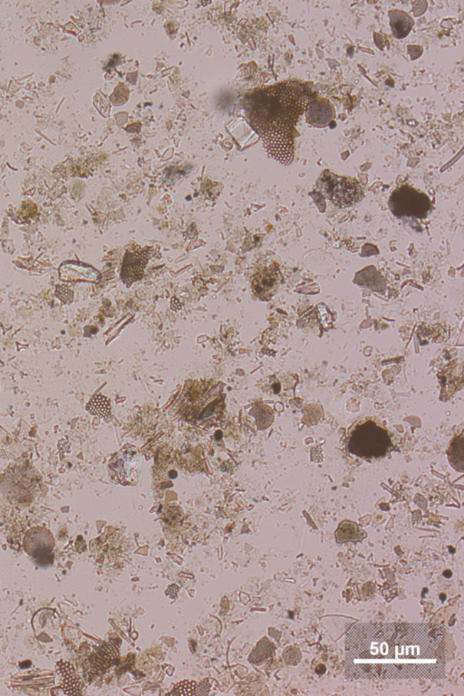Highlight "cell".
<instances>
[{"label":"cell","instance_id":"1","mask_svg":"<svg viewBox=\"0 0 464 696\" xmlns=\"http://www.w3.org/2000/svg\"><path fill=\"white\" fill-rule=\"evenodd\" d=\"M350 679H439L446 674V629L440 624L360 623L347 633Z\"/></svg>","mask_w":464,"mask_h":696},{"label":"cell","instance_id":"2","mask_svg":"<svg viewBox=\"0 0 464 696\" xmlns=\"http://www.w3.org/2000/svg\"><path fill=\"white\" fill-rule=\"evenodd\" d=\"M314 100L304 85L285 81L261 88L245 98V109L259 136L278 133L295 134L299 119Z\"/></svg>","mask_w":464,"mask_h":696},{"label":"cell","instance_id":"3","mask_svg":"<svg viewBox=\"0 0 464 696\" xmlns=\"http://www.w3.org/2000/svg\"><path fill=\"white\" fill-rule=\"evenodd\" d=\"M387 430L377 423L365 421L355 426L348 440V451L357 457L371 460L384 457L391 447Z\"/></svg>","mask_w":464,"mask_h":696},{"label":"cell","instance_id":"4","mask_svg":"<svg viewBox=\"0 0 464 696\" xmlns=\"http://www.w3.org/2000/svg\"><path fill=\"white\" fill-rule=\"evenodd\" d=\"M317 189L322 195L340 208L357 205L365 196L363 187L357 180L339 176L328 170L319 176Z\"/></svg>","mask_w":464,"mask_h":696},{"label":"cell","instance_id":"5","mask_svg":"<svg viewBox=\"0 0 464 696\" xmlns=\"http://www.w3.org/2000/svg\"><path fill=\"white\" fill-rule=\"evenodd\" d=\"M391 212L397 217L426 218L431 210L428 196L409 186H403L392 193L389 200Z\"/></svg>","mask_w":464,"mask_h":696},{"label":"cell","instance_id":"6","mask_svg":"<svg viewBox=\"0 0 464 696\" xmlns=\"http://www.w3.org/2000/svg\"><path fill=\"white\" fill-rule=\"evenodd\" d=\"M55 540L53 535L42 527L32 528L26 533L24 538V549L26 553L37 560V563L41 565V561L44 564L52 563L53 550H54Z\"/></svg>","mask_w":464,"mask_h":696},{"label":"cell","instance_id":"7","mask_svg":"<svg viewBox=\"0 0 464 696\" xmlns=\"http://www.w3.org/2000/svg\"><path fill=\"white\" fill-rule=\"evenodd\" d=\"M141 464L137 460L136 449H124L119 455L112 459L110 474L118 484H134L140 474Z\"/></svg>","mask_w":464,"mask_h":696},{"label":"cell","instance_id":"8","mask_svg":"<svg viewBox=\"0 0 464 696\" xmlns=\"http://www.w3.org/2000/svg\"><path fill=\"white\" fill-rule=\"evenodd\" d=\"M153 248L140 249L134 252H126L122 267L121 277L124 283L130 287L134 282L144 277V271L151 256L153 254Z\"/></svg>","mask_w":464,"mask_h":696},{"label":"cell","instance_id":"9","mask_svg":"<svg viewBox=\"0 0 464 696\" xmlns=\"http://www.w3.org/2000/svg\"><path fill=\"white\" fill-rule=\"evenodd\" d=\"M281 282V271L276 265H271L255 276L252 281V290L261 300H268L278 292Z\"/></svg>","mask_w":464,"mask_h":696},{"label":"cell","instance_id":"10","mask_svg":"<svg viewBox=\"0 0 464 696\" xmlns=\"http://www.w3.org/2000/svg\"><path fill=\"white\" fill-rule=\"evenodd\" d=\"M308 124L317 127L328 126L335 117V110L328 100H313L306 110Z\"/></svg>","mask_w":464,"mask_h":696},{"label":"cell","instance_id":"11","mask_svg":"<svg viewBox=\"0 0 464 696\" xmlns=\"http://www.w3.org/2000/svg\"><path fill=\"white\" fill-rule=\"evenodd\" d=\"M57 673L60 679V686L65 695H74L82 694V682L74 669V666L67 662H60L57 665Z\"/></svg>","mask_w":464,"mask_h":696},{"label":"cell","instance_id":"12","mask_svg":"<svg viewBox=\"0 0 464 696\" xmlns=\"http://www.w3.org/2000/svg\"><path fill=\"white\" fill-rule=\"evenodd\" d=\"M389 18L390 27L394 38H404L412 31L414 22L406 12L392 11L389 12Z\"/></svg>","mask_w":464,"mask_h":696},{"label":"cell","instance_id":"13","mask_svg":"<svg viewBox=\"0 0 464 696\" xmlns=\"http://www.w3.org/2000/svg\"><path fill=\"white\" fill-rule=\"evenodd\" d=\"M365 533L358 528L357 525L350 521H344L340 524L335 537L338 543H344L347 541L360 540L365 537Z\"/></svg>","mask_w":464,"mask_h":696},{"label":"cell","instance_id":"14","mask_svg":"<svg viewBox=\"0 0 464 696\" xmlns=\"http://www.w3.org/2000/svg\"><path fill=\"white\" fill-rule=\"evenodd\" d=\"M449 461L453 467L457 471L463 472L464 469V439L460 435L453 440L449 448Z\"/></svg>","mask_w":464,"mask_h":696},{"label":"cell","instance_id":"15","mask_svg":"<svg viewBox=\"0 0 464 696\" xmlns=\"http://www.w3.org/2000/svg\"><path fill=\"white\" fill-rule=\"evenodd\" d=\"M87 409L89 412L92 413V415H99L103 418H107L111 415L109 401L107 397L103 396H95L88 403Z\"/></svg>","mask_w":464,"mask_h":696},{"label":"cell","instance_id":"16","mask_svg":"<svg viewBox=\"0 0 464 696\" xmlns=\"http://www.w3.org/2000/svg\"><path fill=\"white\" fill-rule=\"evenodd\" d=\"M252 415H254L257 419V425H258L259 429H266L271 425L273 422V412L269 407L263 406L259 407H256L252 411Z\"/></svg>","mask_w":464,"mask_h":696},{"label":"cell","instance_id":"17","mask_svg":"<svg viewBox=\"0 0 464 696\" xmlns=\"http://www.w3.org/2000/svg\"><path fill=\"white\" fill-rule=\"evenodd\" d=\"M219 684L212 678L204 679L196 688V695H213L219 692Z\"/></svg>","mask_w":464,"mask_h":696},{"label":"cell","instance_id":"18","mask_svg":"<svg viewBox=\"0 0 464 696\" xmlns=\"http://www.w3.org/2000/svg\"><path fill=\"white\" fill-rule=\"evenodd\" d=\"M197 683L194 681H182L174 686L172 695H196Z\"/></svg>","mask_w":464,"mask_h":696}]
</instances>
